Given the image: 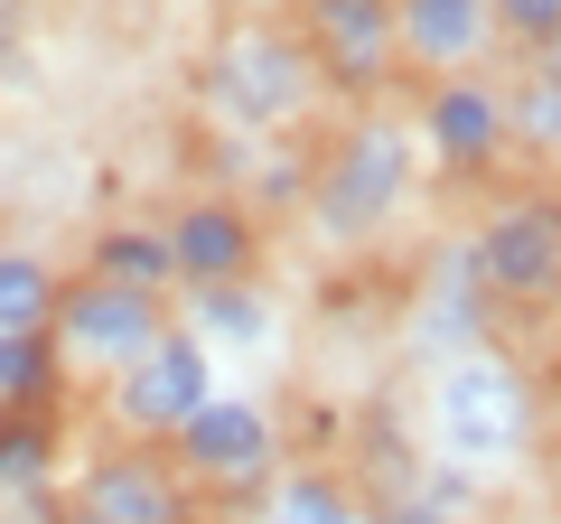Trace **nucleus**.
<instances>
[{"label": "nucleus", "instance_id": "obj_13", "mask_svg": "<svg viewBox=\"0 0 561 524\" xmlns=\"http://www.w3.org/2000/svg\"><path fill=\"white\" fill-rule=\"evenodd\" d=\"M187 338H197L206 356H272L280 309L262 300V291H243V282H216V291L187 300Z\"/></svg>", "mask_w": 561, "mask_h": 524}, {"label": "nucleus", "instance_id": "obj_11", "mask_svg": "<svg viewBox=\"0 0 561 524\" xmlns=\"http://www.w3.org/2000/svg\"><path fill=\"white\" fill-rule=\"evenodd\" d=\"M421 132H431V150H440L449 169H478V160H496V141H505V103L486 94L478 76H449L440 94H431V113H421Z\"/></svg>", "mask_w": 561, "mask_h": 524}, {"label": "nucleus", "instance_id": "obj_18", "mask_svg": "<svg viewBox=\"0 0 561 524\" xmlns=\"http://www.w3.org/2000/svg\"><path fill=\"white\" fill-rule=\"evenodd\" d=\"M94 272H103V282H131V291H160L169 282V235H150V225H113V235L94 243Z\"/></svg>", "mask_w": 561, "mask_h": 524}, {"label": "nucleus", "instance_id": "obj_3", "mask_svg": "<svg viewBox=\"0 0 561 524\" xmlns=\"http://www.w3.org/2000/svg\"><path fill=\"white\" fill-rule=\"evenodd\" d=\"M402 187H412V132H402V122H365V132H346V141L328 150L319 179H309V225H319L328 243H356V235H375V225H393Z\"/></svg>", "mask_w": 561, "mask_h": 524}, {"label": "nucleus", "instance_id": "obj_9", "mask_svg": "<svg viewBox=\"0 0 561 524\" xmlns=\"http://www.w3.org/2000/svg\"><path fill=\"white\" fill-rule=\"evenodd\" d=\"M478 272L496 291H542L561 272V206H505L478 235Z\"/></svg>", "mask_w": 561, "mask_h": 524}, {"label": "nucleus", "instance_id": "obj_8", "mask_svg": "<svg viewBox=\"0 0 561 524\" xmlns=\"http://www.w3.org/2000/svg\"><path fill=\"white\" fill-rule=\"evenodd\" d=\"M243 262H253V225H243V206H225V197H197L179 225H169V272H179L187 291L243 282Z\"/></svg>", "mask_w": 561, "mask_h": 524}, {"label": "nucleus", "instance_id": "obj_21", "mask_svg": "<svg viewBox=\"0 0 561 524\" xmlns=\"http://www.w3.org/2000/svg\"><path fill=\"white\" fill-rule=\"evenodd\" d=\"M365 524H402V515H365Z\"/></svg>", "mask_w": 561, "mask_h": 524}, {"label": "nucleus", "instance_id": "obj_5", "mask_svg": "<svg viewBox=\"0 0 561 524\" xmlns=\"http://www.w3.org/2000/svg\"><path fill=\"white\" fill-rule=\"evenodd\" d=\"M206 403H216V356H206L187 328H169L131 375L103 384V412H113L131 441H179V422H187V412H206Z\"/></svg>", "mask_w": 561, "mask_h": 524}, {"label": "nucleus", "instance_id": "obj_20", "mask_svg": "<svg viewBox=\"0 0 561 524\" xmlns=\"http://www.w3.org/2000/svg\"><path fill=\"white\" fill-rule=\"evenodd\" d=\"M496 20L515 38H561V0H496Z\"/></svg>", "mask_w": 561, "mask_h": 524}, {"label": "nucleus", "instance_id": "obj_12", "mask_svg": "<svg viewBox=\"0 0 561 524\" xmlns=\"http://www.w3.org/2000/svg\"><path fill=\"white\" fill-rule=\"evenodd\" d=\"M496 29V0H393V38L421 66H468Z\"/></svg>", "mask_w": 561, "mask_h": 524}, {"label": "nucleus", "instance_id": "obj_1", "mask_svg": "<svg viewBox=\"0 0 561 524\" xmlns=\"http://www.w3.org/2000/svg\"><path fill=\"white\" fill-rule=\"evenodd\" d=\"M431 431H440L449 468H505L524 441H534V394H524L515 356H468L440 365V394H431Z\"/></svg>", "mask_w": 561, "mask_h": 524}, {"label": "nucleus", "instance_id": "obj_19", "mask_svg": "<svg viewBox=\"0 0 561 524\" xmlns=\"http://www.w3.org/2000/svg\"><path fill=\"white\" fill-rule=\"evenodd\" d=\"M524 141H534V150H561V76H552V66L524 84Z\"/></svg>", "mask_w": 561, "mask_h": 524}, {"label": "nucleus", "instance_id": "obj_16", "mask_svg": "<svg viewBox=\"0 0 561 524\" xmlns=\"http://www.w3.org/2000/svg\"><path fill=\"white\" fill-rule=\"evenodd\" d=\"M57 384H66V365H57L47 338H0V422L47 412V403H57Z\"/></svg>", "mask_w": 561, "mask_h": 524}, {"label": "nucleus", "instance_id": "obj_2", "mask_svg": "<svg viewBox=\"0 0 561 524\" xmlns=\"http://www.w3.org/2000/svg\"><path fill=\"white\" fill-rule=\"evenodd\" d=\"M169 338V300L160 291H131V282H66V300H57V328H47V346H57V365L66 375H131L150 346Z\"/></svg>", "mask_w": 561, "mask_h": 524}, {"label": "nucleus", "instance_id": "obj_14", "mask_svg": "<svg viewBox=\"0 0 561 524\" xmlns=\"http://www.w3.org/2000/svg\"><path fill=\"white\" fill-rule=\"evenodd\" d=\"M57 262L38 253V243H0V338H47L57 328Z\"/></svg>", "mask_w": 561, "mask_h": 524}, {"label": "nucleus", "instance_id": "obj_17", "mask_svg": "<svg viewBox=\"0 0 561 524\" xmlns=\"http://www.w3.org/2000/svg\"><path fill=\"white\" fill-rule=\"evenodd\" d=\"M253 524H365V505L346 497L337 478H280L272 497L253 505Z\"/></svg>", "mask_w": 561, "mask_h": 524}, {"label": "nucleus", "instance_id": "obj_15", "mask_svg": "<svg viewBox=\"0 0 561 524\" xmlns=\"http://www.w3.org/2000/svg\"><path fill=\"white\" fill-rule=\"evenodd\" d=\"M47 478H57V441H47V422H0V515H28V505H47Z\"/></svg>", "mask_w": 561, "mask_h": 524}, {"label": "nucleus", "instance_id": "obj_4", "mask_svg": "<svg viewBox=\"0 0 561 524\" xmlns=\"http://www.w3.org/2000/svg\"><path fill=\"white\" fill-rule=\"evenodd\" d=\"M206 94H216V113L243 122V132H280V122L319 94V76H309V57L280 38V29H234V38L216 47V66H206Z\"/></svg>", "mask_w": 561, "mask_h": 524}, {"label": "nucleus", "instance_id": "obj_10", "mask_svg": "<svg viewBox=\"0 0 561 524\" xmlns=\"http://www.w3.org/2000/svg\"><path fill=\"white\" fill-rule=\"evenodd\" d=\"M309 20H319L328 57H337V84H383L393 66V0H309Z\"/></svg>", "mask_w": 561, "mask_h": 524}, {"label": "nucleus", "instance_id": "obj_6", "mask_svg": "<svg viewBox=\"0 0 561 524\" xmlns=\"http://www.w3.org/2000/svg\"><path fill=\"white\" fill-rule=\"evenodd\" d=\"M76 524H197V505H187L179 468L140 459V449H103V459L76 468V505H66Z\"/></svg>", "mask_w": 561, "mask_h": 524}, {"label": "nucleus", "instance_id": "obj_7", "mask_svg": "<svg viewBox=\"0 0 561 524\" xmlns=\"http://www.w3.org/2000/svg\"><path fill=\"white\" fill-rule=\"evenodd\" d=\"M179 449H187V478L253 487V478H272L280 431H272V412H262L253 394H216L206 412H187V422H179Z\"/></svg>", "mask_w": 561, "mask_h": 524}]
</instances>
